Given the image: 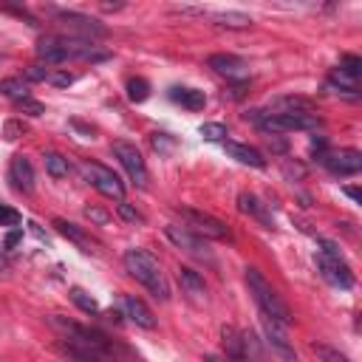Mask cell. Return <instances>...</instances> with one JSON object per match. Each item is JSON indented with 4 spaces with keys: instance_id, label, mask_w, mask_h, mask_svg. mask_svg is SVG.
<instances>
[{
    "instance_id": "f1b7e54d",
    "label": "cell",
    "mask_w": 362,
    "mask_h": 362,
    "mask_svg": "<svg viewBox=\"0 0 362 362\" xmlns=\"http://www.w3.org/2000/svg\"><path fill=\"white\" fill-rule=\"evenodd\" d=\"M116 212H119V218H122V221H127V223H144V215H141V212H139L136 206L124 204V201H119Z\"/></svg>"
},
{
    "instance_id": "7c38bea8",
    "label": "cell",
    "mask_w": 362,
    "mask_h": 362,
    "mask_svg": "<svg viewBox=\"0 0 362 362\" xmlns=\"http://www.w3.org/2000/svg\"><path fill=\"white\" fill-rule=\"evenodd\" d=\"M206 65L215 71V74H221V76H226L229 82H243L246 79V59H240V57H235V54H212L209 59H206Z\"/></svg>"
},
{
    "instance_id": "d6a6232c",
    "label": "cell",
    "mask_w": 362,
    "mask_h": 362,
    "mask_svg": "<svg viewBox=\"0 0 362 362\" xmlns=\"http://www.w3.org/2000/svg\"><path fill=\"white\" fill-rule=\"evenodd\" d=\"M48 82L57 85V88H68V85H74V74H68V71H51L48 74Z\"/></svg>"
},
{
    "instance_id": "9a60e30c",
    "label": "cell",
    "mask_w": 362,
    "mask_h": 362,
    "mask_svg": "<svg viewBox=\"0 0 362 362\" xmlns=\"http://www.w3.org/2000/svg\"><path fill=\"white\" fill-rule=\"evenodd\" d=\"M8 178H11V184H14V189H20V192H31V189H34V167H31V161H28L23 153H17V156L11 158V164H8Z\"/></svg>"
},
{
    "instance_id": "4fadbf2b",
    "label": "cell",
    "mask_w": 362,
    "mask_h": 362,
    "mask_svg": "<svg viewBox=\"0 0 362 362\" xmlns=\"http://www.w3.org/2000/svg\"><path fill=\"white\" fill-rule=\"evenodd\" d=\"M57 20H59L68 31H82L85 37H102V34L107 31L99 20H93V17H88V14H79V11H57Z\"/></svg>"
},
{
    "instance_id": "30bf717a",
    "label": "cell",
    "mask_w": 362,
    "mask_h": 362,
    "mask_svg": "<svg viewBox=\"0 0 362 362\" xmlns=\"http://www.w3.org/2000/svg\"><path fill=\"white\" fill-rule=\"evenodd\" d=\"M164 235H167V240H170L173 246L184 249L187 255H192V257H198V260H212V252L206 249L204 238H198V235H195V232H189L187 226L170 223V226H164Z\"/></svg>"
},
{
    "instance_id": "83f0119b",
    "label": "cell",
    "mask_w": 362,
    "mask_h": 362,
    "mask_svg": "<svg viewBox=\"0 0 362 362\" xmlns=\"http://www.w3.org/2000/svg\"><path fill=\"white\" fill-rule=\"evenodd\" d=\"M359 68H362V59L359 57H354V54H342L339 57V71L342 74H348V76H359Z\"/></svg>"
},
{
    "instance_id": "4316f807",
    "label": "cell",
    "mask_w": 362,
    "mask_h": 362,
    "mask_svg": "<svg viewBox=\"0 0 362 362\" xmlns=\"http://www.w3.org/2000/svg\"><path fill=\"white\" fill-rule=\"evenodd\" d=\"M206 141H226V127L221 124V122H206V124H201V130H198Z\"/></svg>"
},
{
    "instance_id": "74e56055",
    "label": "cell",
    "mask_w": 362,
    "mask_h": 362,
    "mask_svg": "<svg viewBox=\"0 0 362 362\" xmlns=\"http://www.w3.org/2000/svg\"><path fill=\"white\" fill-rule=\"evenodd\" d=\"M206 362H229V359H226V356H218V354H209Z\"/></svg>"
},
{
    "instance_id": "2e32d148",
    "label": "cell",
    "mask_w": 362,
    "mask_h": 362,
    "mask_svg": "<svg viewBox=\"0 0 362 362\" xmlns=\"http://www.w3.org/2000/svg\"><path fill=\"white\" fill-rule=\"evenodd\" d=\"M238 206H240V212L257 218L266 229H274V215H272V209H269L257 195H252V192H240V195H238Z\"/></svg>"
},
{
    "instance_id": "7a4b0ae2",
    "label": "cell",
    "mask_w": 362,
    "mask_h": 362,
    "mask_svg": "<svg viewBox=\"0 0 362 362\" xmlns=\"http://www.w3.org/2000/svg\"><path fill=\"white\" fill-rule=\"evenodd\" d=\"M124 269L127 274L141 283L156 300L167 303L170 300V283H167V274L161 272V263L147 252V249H127L124 252Z\"/></svg>"
},
{
    "instance_id": "3957f363",
    "label": "cell",
    "mask_w": 362,
    "mask_h": 362,
    "mask_svg": "<svg viewBox=\"0 0 362 362\" xmlns=\"http://www.w3.org/2000/svg\"><path fill=\"white\" fill-rule=\"evenodd\" d=\"M243 277H246L249 294L255 297V303H257L260 314H263V317H269V320H274L277 325L288 328V325H291V311H288V305L283 303V297L272 288V283L263 277V272H260V269H255V266H246V269H243Z\"/></svg>"
},
{
    "instance_id": "7402d4cb",
    "label": "cell",
    "mask_w": 362,
    "mask_h": 362,
    "mask_svg": "<svg viewBox=\"0 0 362 362\" xmlns=\"http://www.w3.org/2000/svg\"><path fill=\"white\" fill-rule=\"evenodd\" d=\"M0 93H3L6 99H11L14 105L23 102V99H28V88H25V82H23V79H14V76L0 82Z\"/></svg>"
},
{
    "instance_id": "8992f818",
    "label": "cell",
    "mask_w": 362,
    "mask_h": 362,
    "mask_svg": "<svg viewBox=\"0 0 362 362\" xmlns=\"http://www.w3.org/2000/svg\"><path fill=\"white\" fill-rule=\"evenodd\" d=\"M178 212L187 221V229L195 232L198 238H212V240H226L229 238V226L221 218H215L204 209H192V206H181Z\"/></svg>"
},
{
    "instance_id": "d590c367",
    "label": "cell",
    "mask_w": 362,
    "mask_h": 362,
    "mask_svg": "<svg viewBox=\"0 0 362 362\" xmlns=\"http://www.w3.org/2000/svg\"><path fill=\"white\" fill-rule=\"evenodd\" d=\"M342 192H345V195H348V198H351V201H356V204H359V201H362V195H359V189H356V187H345V189H342Z\"/></svg>"
},
{
    "instance_id": "6da1fadb",
    "label": "cell",
    "mask_w": 362,
    "mask_h": 362,
    "mask_svg": "<svg viewBox=\"0 0 362 362\" xmlns=\"http://www.w3.org/2000/svg\"><path fill=\"white\" fill-rule=\"evenodd\" d=\"M51 325L62 334L65 351L74 359H79V362H116V345L102 331L76 325V322H71L59 314L51 317Z\"/></svg>"
},
{
    "instance_id": "ba28073f",
    "label": "cell",
    "mask_w": 362,
    "mask_h": 362,
    "mask_svg": "<svg viewBox=\"0 0 362 362\" xmlns=\"http://www.w3.org/2000/svg\"><path fill=\"white\" fill-rule=\"evenodd\" d=\"M113 156L119 158V164L124 167V173L130 175V181L136 187H147V181H150L147 164H144L141 153L136 150V144H130V141H113Z\"/></svg>"
},
{
    "instance_id": "44dd1931",
    "label": "cell",
    "mask_w": 362,
    "mask_h": 362,
    "mask_svg": "<svg viewBox=\"0 0 362 362\" xmlns=\"http://www.w3.org/2000/svg\"><path fill=\"white\" fill-rule=\"evenodd\" d=\"M212 20L218 25H223V28H246V25H252V17L243 14V11H218V14H212Z\"/></svg>"
},
{
    "instance_id": "836d02e7",
    "label": "cell",
    "mask_w": 362,
    "mask_h": 362,
    "mask_svg": "<svg viewBox=\"0 0 362 362\" xmlns=\"http://www.w3.org/2000/svg\"><path fill=\"white\" fill-rule=\"evenodd\" d=\"M85 218H90V221L99 223V226H105V223L110 221V215H107L105 209H99V206H85Z\"/></svg>"
},
{
    "instance_id": "8fae6325",
    "label": "cell",
    "mask_w": 362,
    "mask_h": 362,
    "mask_svg": "<svg viewBox=\"0 0 362 362\" xmlns=\"http://www.w3.org/2000/svg\"><path fill=\"white\" fill-rule=\"evenodd\" d=\"M260 322H263V334H266V342H269V348L283 359V362H297V354H294V345L288 342V334H286V328L283 325H277L274 320H269V317H263L260 314Z\"/></svg>"
},
{
    "instance_id": "ffe728a7",
    "label": "cell",
    "mask_w": 362,
    "mask_h": 362,
    "mask_svg": "<svg viewBox=\"0 0 362 362\" xmlns=\"http://www.w3.org/2000/svg\"><path fill=\"white\" fill-rule=\"evenodd\" d=\"M54 229L62 235V238H68L71 243H76V246H88V235L76 226V223H71V221H65V218H54Z\"/></svg>"
},
{
    "instance_id": "e0dca14e",
    "label": "cell",
    "mask_w": 362,
    "mask_h": 362,
    "mask_svg": "<svg viewBox=\"0 0 362 362\" xmlns=\"http://www.w3.org/2000/svg\"><path fill=\"white\" fill-rule=\"evenodd\" d=\"M223 150L235 158V161H240V164H246V167H266V158H263V153L260 150H255V147H249V144H240V141H223Z\"/></svg>"
},
{
    "instance_id": "d4e9b609",
    "label": "cell",
    "mask_w": 362,
    "mask_h": 362,
    "mask_svg": "<svg viewBox=\"0 0 362 362\" xmlns=\"http://www.w3.org/2000/svg\"><path fill=\"white\" fill-rule=\"evenodd\" d=\"M150 96V82L136 76V79H127V99L130 102H144Z\"/></svg>"
},
{
    "instance_id": "e575fe53",
    "label": "cell",
    "mask_w": 362,
    "mask_h": 362,
    "mask_svg": "<svg viewBox=\"0 0 362 362\" xmlns=\"http://www.w3.org/2000/svg\"><path fill=\"white\" fill-rule=\"evenodd\" d=\"M20 240H23V229L17 226V229H11V232L6 235V240H3V252H6V249H14Z\"/></svg>"
},
{
    "instance_id": "ac0fdd59",
    "label": "cell",
    "mask_w": 362,
    "mask_h": 362,
    "mask_svg": "<svg viewBox=\"0 0 362 362\" xmlns=\"http://www.w3.org/2000/svg\"><path fill=\"white\" fill-rule=\"evenodd\" d=\"M170 99L178 102L181 107H187V110H204V105H206V96L198 88H173Z\"/></svg>"
},
{
    "instance_id": "8d00e7d4",
    "label": "cell",
    "mask_w": 362,
    "mask_h": 362,
    "mask_svg": "<svg viewBox=\"0 0 362 362\" xmlns=\"http://www.w3.org/2000/svg\"><path fill=\"white\" fill-rule=\"evenodd\" d=\"M0 272H8V260H6V252L0 249Z\"/></svg>"
},
{
    "instance_id": "5bb4252c",
    "label": "cell",
    "mask_w": 362,
    "mask_h": 362,
    "mask_svg": "<svg viewBox=\"0 0 362 362\" xmlns=\"http://www.w3.org/2000/svg\"><path fill=\"white\" fill-rule=\"evenodd\" d=\"M122 308H124V314L130 317V322H136L139 328L153 331V328L158 325L156 314H153V311L144 305V300H139L136 294H124V297H122Z\"/></svg>"
},
{
    "instance_id": "9c48e42d",
    "label": "cell",
    "mask_w": 362,
    "mask_h": 362,
    "mask_svg": "<svg viewBox=\"0 0 362 362\" xmlns=\"http://www.w3.org/2000/svg\"><path fill=\"white\" fill-rule=\"evenodd\" d=\"M320 164H322L331 175H339V178H345V175H356V173L362 170V153L354 150V147H345V150H328V153L320 158Z\"/></svg>"
},
{
    "instance_id": "277c9868",
    "label": "cell",
    "mask_w": 362,
    "mask_h": 362,
    "mask_svg": "<svg viewBox=\"0 0 362 362\" xmlns=\"http://www.w3.org/2000/svg\"><path fill=\"white\" fill-rule=\"evenodd\" d=\"M314 260H317V269L322 272V277H325L331 286H337V288H351V286H354V272H351V266L345 263V257L339 255V249H337L334 240L317 238Z\"/></svg>"
},
{
    "instance_id": "5b68a950",
    "label": "cell",
    "mask_w": 362,
    "mask_h": 362,
    "mask_svg": "<svg viewBox=\"0 0 362 362\" xmlns=\"http://www.w3.org/2000/svg\"><path fill=\"white\" fill-rule=\"evenodd\" d=\"M246 119H255L263 133H291V130H317L322 119L317 113H277V116H263L260 110L246 113Z\"/></svg>"
},
{
    "instance_id": "1f68e13d",
    "label": "cell",
    "mask_w": 362,
    "mask_h": 362,
    "mask_svg": "<svg viewBox=\"0 0 362 362\" xmlns=\"http://www.w3.org/2000/svg\"><path fill=\"white\" fill-rule=\"evenodd\" d=\"M48 68H42V65H28L25 68V79L28 82H48Z\"/></svg>"
},
{
    "instance_id": "52a82bcc",
    "label": "cell",
    "mask_w": 362,
    "mask_h": 362,
    "mask_svg": "<svg viewBox=\"0 0 362 362\" xmlns=\"http://www.w3.org/2000/svg\"><path fill=\"white\" fill-rule=\"evenodd\" d=\"M82 175H85L102 195H107V198H113V201H124V184H122V178H119L110 167H105V164H99V161H85V164H82Z\"/></svg>"
},
{
    "instance_id": "603a6c76",
    "label": "cell",
    "mask_w": 362,
    "mask_h": 362,
    "mask_svg": "<svg viewBox=\"0 0 362 362\" xmlns=\"http://www.w3.org/2000/svg\"><path fill=\"white\" fill-rule=\"evenodd\" d=\"M68 297H71V303L76 305V308H82L85 314H96L99 311V303H96V297H90L85 288H79V286H74L71 291H68Z\"/></svg>"
},
{
    "instance_id": "4dcf8cb0",
    "label": "cell",
    "mask_w": 362,
    "mask_h": 362,
    "mask_svg": "<svg viewBox=\"0 0 362 362\" xmlns=\"http://www.w3.org/2000/svg\"><path fill=\"white\" fill-rule=\"evenodd\" d=\"M17 107L23 110V113H28V116H42L45 113V107H42V102H37V99H23V102H17Z\"/></svg>"
},
{
    "instance_id": "484cf974",
    "label": "cell",
    "mask_w": 362,
    "mask_h": 362,
    "mask_svg": "<svg viewBox=\"0 0 362 362\" xmlns=\"http://www.w3.org/2000/svg\"><path fill=\"white\" fill-rule=\"evenodd\" d=\"M311 351L317 354V359H320V362H351L345 354H339L337 348H331V345H325V342H314V345H311Z\"/></svg>"
},
{
    "instance_id": "cb8c5ba5",
    "label": "cell",
    "mask_w": 362,
    "mask_h": 362,
    "mask_svg": "<svg viewBox=\"0 0 362 362\" xmlns=\"http://www.w3.org/2000/svg\"><path fill=\"white\" fill-rule=\"evenodd\" d=\"M68 158L62 153H45V173L51 178H65L68 175Z\"/></svg>"
},
{
    "instance_id": "d6986e66",
    "label": "cell",
    "mask_w": 362,
    "mask_h": 362,
    "mask_svg": "<svg viewBox=\"0 0 362 362\" xmlns=\"http://www.w3.org/2000/svg\"><path fill=\"white\" fill-rule=\"evenodd\" d=\"M178 283H181V288H184L189 297H195V300H201V297L206 294L204 277H201L195 269H189V266H181V269H178Z\"/></svg>"
},
{
    "instance_id": "f546056e",
    "label": "cell",
    "mask_w": 362,
    "mask_h": 362,
    "mask_svg": "<svg viewBox=\"0 0 362 362\" xmlns=\"http://www.w3.org/2000/svg\"><path fill=\"white\" fill-rule=\"evenodd\" d=\"M23 223V215L17 212V209H11V206H6V204H0V226H20Z\"/></svg>"
}]
</instances>
